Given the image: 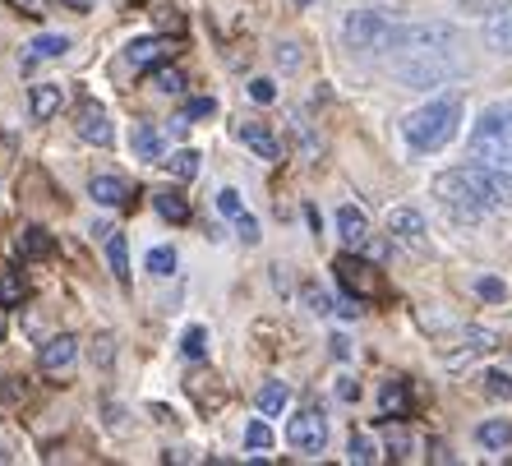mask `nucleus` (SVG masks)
<instances>
[{"mask_svg":"<svg viewBox=\"0 0 512 466\" xmlns=\"http://www.w3.org/2000/svg\"><path fill=\"white\" fill-rule=\"evenodd\" d=\"M476 439L485 443L489 453H503V448L512 443V425H503V420H485V425L476 430Z\"/></svg>","mask_w":512,"mask_h":466,"instance_id":"27","label":"nucleus"},{"mask_svg":"<svg viewBox=\"0 0 512 466\" xmlns=\"http://www.w3.org/2000/svg\"><path fill=\"white\" fill-rule=\"evenodd\" d=\"M60 107H65V88L60 84H33L28 88V111H33V120L60 116Z\"/></svg>","mask_w":512,"mask_h":466,"instance_id":"16","label":"nucleus"},{"mask_svg":"<svg viewBox=\"0 0 512 466\" xmlns=\"http://www.w3.org/2000/svg\"><path fill=\"white\" fill-rule=\"evenodd\" d=\"M337 236H342L351 250H360V245L370 240V217H365V208H356V204L337 208Z\"/></svg>","mask_w":512,"mask_h":466,"instance_id":"14","label":"nucleus"},{"mask_svg":"<svg viewBox=\"0 0 512 466\" xmlns=\"http://www.w3.org/2000/svg\"><path fill=\"white\" fill-rule=\"evenodd\" d=\"M0 342H5V314H0Z\"/></svg>","mask_w":512,"mask_h":466,"instance_id":"46","label":"nucleus"},{"mask_svg":"<svg viewBox=\"0 0 512 466\" xmlns=\"http://www.w3.org/2000/svg\"><path fill=\"white\" fill-rule=\"evenodd\" d=\"M65 5H74V14H88V5H93V0H65Z\"/></svg>","mask_w":512,"mask_h":466,"instance_id":"45","label":"nucleus"},{"mask_svg":"<svg viewBox=\"0 0 512 466\" xmlns=\"http://www.w3.org/2000/svg\"><path fill=\"white\" fill-rule=\"evenodd\" d=\"M24 296H28V282H24V273H19V268L0 277V310H14V305H24Z\"/></svg>","mask_w":512,"mask_h":466,"instance_id":"25","label":"nucleus"},{"mask_svg":"<svg viewBox=\"0 0 512 466\" xmlns=\"http://www.w3.org/2000/svg\"><path fill=\"white\" fill-rule=\"evenodd\" d=\"M134 157H143V162H162V139H157L153 125H134Z\"/></svg>","mask_w":512,"mask_h":466,"instance_id":"24","label":"nucleus"},{"mask_svg":"<svg viewBox=\"0 0 512 466\" xmlns=\"http://www.w3.org/2000/svg\"><path fill=\"white\" fill-rule=\"evenodd\" d=\"M434 199L453 222L476 227L489 213H512V176H499L489 167H453L434 176Z\"/></svg>","mask_w":512,"mask_h":466,"instance_id":"2","label":"nucleus"},{"mask_svg":"<svg viewBox=\"0 0 512 466\" xmlns=\"http://www.w3.org/2000/svg\"><path fill=\"white\" fill-rule=\"evenodd\" d=\"M74 360H79V337H70V333L51 337V342H42V351H37V365L47 374H70Z\"/></svg>","mask_w":512,"mask_h":466,"instance_id":"9","label":"nucleus"},{"mask_svg":"<svg viewBox=\"0 0 512 466\" xmlns=\"http://www.w3.org/2000/svg\"><path fill=\"white\" fill-rule=\"evenodd\" d=\"M143 268H148L153 277H171L176 273V250H171V245H153L148 259H143Z\"/></svg>","mask_w":512,"mask_h":466,"instance_id":"28","label":"nucleus"},{"mask_svg":"<svg viewBox=\"0 0 512 466\" xmlns=\"http://www.w3.org/2000/svg\"><path fill=\"white\" fill-rule=\"evenodd\" d=\"M485 393L494 397V402H508V397H512V374H503V370H485Z\"/></svg>","mask_w":512,"mask_h":466,"instance_id":"32","label":"nucleus"},{"mask_svg":"<svg viewBox=\"0 0 512 466\" xmlns=\"http://www.w3.org/2000/svg\"><path fill=\"white\" fill-rule=\"evenodd\" d=\"M286 407H291V388H286L282 379H268L259 388V411L263 416H282Z\"/></svg>","mask_w":512,"mask_h":466,"instance_id":"21","label":"nucleus"},{"mask_svg":"<svg viewBox=\"0 0 512 466\" xmlns=\"http://www.w3.org/2000/svg\"><path fill=\"white\" fill-rule=\"evenodd\" d=\"M162 167H167L171 180H194L199 176V153L194 148H176L171 157H162Z\"/></svg>","mask_w":512,"mask_h":466,"instance_id":"22","label":"nucleus"},{"mask_svg":"<svg viewBox=\"0 0 512 466\" xmlns=\"http://www.w3.org/2000/svg\"><path fill=\"white\" fill-rule=\"evenodd\" d=\"M74 134H79L84 144H93V148H111L116 130H111L107 107H97V102H84V107H79V116H74Z\"/></svg>","mask_w":512,"mask_h":466,"instance_id":"7","label":"nucleus"},{"mask_svg":"<svg viewBox=\"0 0 512 466\" xmlns=\"http://www.w3.org/2000/svg\"><path fill=\"white\" fill-rule=\"evenodd\" d=\"M217 208H222L227 217H240V213H245V204H240L236 190H217Z\"/></svg>","mask_w":512,"mask_h":466,"instance_id":"40","label":"nucleus"},{"mask_svg":"<svg viewBox=\"0 0 512 466\" xmlns=\"http://www.w3.org/2000/svg\"><path fill=\"white\" fill-rule=\"evenodd\" d=\"M286 443L296 448V453L314 457L328 448V416L323 411H300V416H291V425H286Z\"/></svg>","mask_w":512,"mask_h":466,"instance_id":"6","label":"nucleus"},{"mask_svg":"<svg viewBox=\"0 0 512 466\" xmlns=\"http://www.w3.org/2000/svg\"><path fill=\"white\" fill-rule=\"evenodd\" d=\"M65 51H70V37L65 33H37L33 42H28V51H24V74L37 70L42 60H60Z\"/></svg>","mask_w":512,"mask_h":466,"instance_id":"12","label":"nucleus"},{"mask_svg":"<svg viewBox=\"0 0 512 466\" xmlns=\"http://www.w3.org/2000/svg\"><path fill=\"white\" fill-rule=\"evenodd\" d=\"M388 231L397 245H425V217L416 208H393L388 213Z\"/></svg>","mask_w":512,"mask_h":466,"instance_id":"13","label":"nucleus"},{"mask_svg":"<svg viewBox=\"0 0 512 466\" xmlns=\"http://www.w3.org/2000/svg\"><path fill=\"white\" fill-rule=\"evenodd\" d=\"M171 56V42L167 37H134L130 47H125V60H130L134 70H153L157 60Z\"/></svg>","mask_w":512,"mask_h":466,"instance_id":"15","label":"nucleus"},{"mask_svg":"<svg viewBox=\"0 0 512 466\" xmlns=\"http://www.w3.org/2000/svg\"><path fill=\"white\" fill-rule=\"evenodd\" d=\"M236 236L245 240V245H259V222H254L250 213H240L236 217Z\"/></svg>","mask_w":512,"mask_h":466,"instance_id":"38","label":"nucleus"},{"mask_svg":"<svg viewBox=\"0 0 512 466\" xmlns=\"http://www.w3.org/2000/svg\"><path fill=\"white\" fill-rule=\"evenodd\" d=\"M388 65L406 88H439L466 70L462 65V33L453 24H397L388 47Z\"/></svg>","mask_w":512,"mask_h":466,"instance_id":"1","label":"nucleus"},{"mask_svg":"<svg viewBox=\"0 0 512 466\" xmlns=\"http://www.w3.org/2000/svg\"><path fill=\"white\" fill-rule=\"evenodd\" d=\"M305 305H310V310H314V314H333V300L323 296V291H319V287H305Z\"/></svg>","mask_w":512,"mask_h":466,"instance_id":"41","label":"nucleus"},{"mask_svg":"<svg viewBox=\"0 0 512 466\" xmlns=\"http://www.w3.org/2000/svg\"><path fill=\"white\" fill-rule=\"evenodd\" d=\"M411 448H416V443H411V434H402V430H397L393 443H388V453L393 457H411Z\"/></svg>","mask_w":512,"mask_h":466,"instance_id":"43","label":"nucleus"},{"mask_svg":"<svg viewBox=\"0 0 512 466\" xmlns=\"http://www.w3.org/2000/svg\"><path fill=\"white\" fill-rule=\"evenodd\" d=\"M476 296H480V300H494V305H499V300H508V287H503L499 277H480V282H476Z\"/></svg>","mask_w":512,"mask_h":466,"instance_id":"36","label":"nucleus"},{"mask_svg":"<svg viewBox=\"0 0 512 466\" xmlns=\"http://www.w3.org/2000/svg\"><path fill=\"white\" fill-rule=\"evenodd\" d=\"M337 268V282H342L346 291H351V296H374V291H379V277H374V268L365 259H356V254H342V259L333 263Z\"/></svg>","mask_w":512,"mask_h":466,"instance_id":"8","label":"nucleus"},{"mask_svg":"<svg viewBox=\"0 0 512 466\" xmlns=\"http://www.w3.org/2000/svg\"><path fill=\"white\" fill-rule=\"evenodd\" d=\"M346 457H351L356 466H370V462H379V448H374L370 434H351V443H346Z\"/></svg>","mask_w":512,"mask_h":466,"instance_id":"30","label":"nucleus"},{"mask_svg":"<svg viewBox=\"0 0 512 466\" xmlns=\"http://www.w3.org/2000/svg\"><path fill=\"white\" fill-rule=\"evenodd\" d=\"M277 65H282V70H300V51H296V42H282V47H277Z\"/></svg>","mask_w":512,"mask_h":466,"instance_id":"42","label":"nucleus"},{"mask_svg":"<svg viewBox=\"0 0 512 466\" xmlns=\"http://www.w3.org/2000/svg\"><path fill=\"white\" fill-rule=\"evenodd\" d=\"M245 443H250L254 453H268V448H273V430H268V420H250V425H245Z\"/></svg>","mask_w":512,"mask_h":466,"instance_id":"31","label":"nucleus"},{"mask_svg":"<svg viewBox=\"0 0 512 466\" xmlns=\"http://www.w3.org/2000/svg\"><path fill=\"white\" fill-rule=\"evenodd\" d=\"M180 356H185V360H203V356H208V328H203V323H190V328L180 333Z\"/></svg>","mask_w":512,"mask_h":466,"instance_id":"26","label":"nucleus"},{"mask_svg":"<svg viewBox=\"0 0 512 466\" xmlns=\"http://www.w3.org/2000/svg\"><path fill=\"white\" fill-rule=\"evenodd\" d=\"M485 42L499 51V56H512V5H503L499 14L485 19Z\"/></svg>","mask_w":512,"mask_h":466,"instance_id":"18","label":"nucleus"},{"mask_svg":"<svg viewBox=\"0 0 512 466\" xmlns=\"http://www.w3.org/2000/svg\"><path fill=\"white\" fill-rule=\"evenodd\" d=\"M190 120H203V116H217V97H194L190 107H185Z\"/></svg>","mask_w":512,"mask_h":466,"instance_id":"39","label":"nucleus"},{"mask_svg":"<svg viewBox=\"0 0 512 466\" xmlns=\"http://www.w3.org/2000/svg\"><path fill=\"white\" fill-rule=\"evenodd\" d=\"M28 397V379L19 374H0V402H24Z\"/></svg>","mask_w":512,"mask_h":466,"instance_id":"34","label":"nucleus"},{"mask_svg":"<svg viewBox=\"0 0 512 466\" xmlns=\"http://www.w3.org/2000/svg\"><path fill=\"white\" fill-rule=\"evenodd\" d=\"M379 402H383V411H388V416H406V411H411V397H406V383L402 379L388 383Z\"/></svg>","mask_w":512,"mask_h":466,"instance_id":"29","label":"nucleus"},{"mask_svg":"<svg viewBox=\"0 0 512 466\" xmlns=\"http://www.w3.org/2000/svg\"><path fill=\"white\" fill-rule=\"evenodd\" d=\"M337 393H342L346 402H351V397H360V388H356V383H351V379H342V388H337Z\"/></svg>","mask_w":512,"mask_h":466,"instance_id":"44","label":"nucleus"},{"mask_svg":"<svg viewBox=\"0 0 512 466\" xmlns=\"http://www.w3.org/2000/svg\"><path fill=\"white\" fill-rule=\"evenodd\" d=\"M153 88L157 93H185V74L162 65V70H153Z\"/></svg>","mask_w":512,"mask_h":466,"instance_id":"33","label":"nucleus"},{"mask_svg":"<svg viewBox=\"0 0 512 466\" xmlns=\"http://www.w3.org/2000/svg\"><path fill=\"white\" fill-rule=\"evenodd\" d=\"M185 388H190V397L199 402L203 411H217L222 402H227V388H222L213 374H208V388H203V374H190V379H185Z\"/></svg>","mask_w":512,"mask_h":466,"instance_id":"19","label":"nucleus"},{"mask_svg":"<svg viewBox=\"0 0 512 466\" xmlns=\"http://www.w3.org/2000/svg\"><path fill=\"white\" fill-rule=\"evenodd\" d=\"M14 250H19V259H47L56 250V236L47 227H24L19 240H14Z\"/></svg>","mask_w":512,"mask_h":466,"instance_id":"17","label":"nucleus"},{"mask_svg":"<svg viewBox=\"0 0 512 466\" xmlns=\"http://www.w3.org/2000/svg\"><path fill=\"white\" fill-rule=\"evenodd\" d=\"M503 5H512V0H457V10L480 14V19H489V14H499Z\"/></svg>","mask_w":512,"mask_h":466,"instance_id":"35","label":"nucleus"},{"mask_svg":"<svg viewBox=\"0 0 512 466\" xmlns=\"http://www.w3.org/2000/svg\"><path fill=\"white\" fill-rule=\"evenodd\" d=\"M397 37V24L388 19L383 10H351L342 19V42L360 56H370V51H388Z\"/></svg>","mask_w":512,"mask_h":466,"instance_id":"5","label":"nucleus"},{"mask_svg":"<svg viewBox=\"0 0 512 466\" xmlns=\"http://www.w3.org/2000/svg\"><path fill=\"white\" fill-rule=\"evenodd\" d=\"M107 263H111V277H116V282H130V250H125V236H120V231L107 236Z\"/></svg>","mask_w":512,"mask_h":466,"instance_id":"23","label":"nucleus"},{"mask_svg":"<svg viewBox=\"0 0 512 466\" xmlns=\"http://www.w3.org/2000/svg\"><path fill=\"white\" fill-rule=\"evenodd\" d=\"M457 125H462V102L457 97H439V102H425L420 111H411L402 120V134L416 153H439V148L453 144Z\"/></svg>","mask_w":512,"mask_h":466,"instance_id":"3","label":"nucleus"},{"mask_svg":"<svg viewBox=\"0 0 512 466\" xmlns=\"http://www.w3.org/2000/svg\"><path fill=\"white\" fill-rule=\"evenodd\" d=\"M236 134H240V144L250 148L254 157H263V162H282V144H277V134L268 130L263 120H245Z\"/></svg>","mask_w":512,"mask_h":466,"instance_id":"10","label":"nucleus"},{"mask_svg":"<svg viewBox=\"0 0 512 466\" xmlns=\"http://www.w3.org/2000/svg\"><path fill=\"white\" fill-rule=\"evenodd\" d=\"M88 194H93V204H102V208H130L134 199H130V185L120 176H111V171H102V176H93L88 180Z\"/></svg>","mask_w":512,"mask_h":466,"instance_id":"11","label":"nucleus"},{"mask_svg":"<svg viewBox=\"0 0 512 466\" xmlns=\"http://www.w3.org/2000/svg\"><path fill=\"white\" fill-rule=\"evenodd\" d=\"M471 157H476L480 167L499 171V176H512V102H499V107H489L476 120Z\"/></svg>","mask_w":512,"mask_h":466,"instance_id":"4","label":"nucleus"},{"mask_svg":"<svg viewBox=\"0 0 512 466\" xmlns=\"http://www.w3.org/2000/svg\"><path fill=\"white\" fill-rule=\"evenodd\" d=\"M250 97L259 102V107H268V102H277V88L273 79H250Z\"/></svg>","mask_w":512,"mask_h":466,"instance_id":"37","label":"nucleus"},{"mask_svg":"<svg viewBox=\"0 0 512 466\" xmlns=\"http://www.w3.org/2000/svg\"><path fill=\"white\" fill-rule=\"evenodd\" d=\"M153 208L167 217L171 227H185V222H190V204H185V194H176V190H157L153 194Z\"/></svg>","mask_w":512,"mask_h":466,"instance_id":"20","label":"nucleus"}]
</instances>
